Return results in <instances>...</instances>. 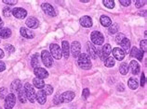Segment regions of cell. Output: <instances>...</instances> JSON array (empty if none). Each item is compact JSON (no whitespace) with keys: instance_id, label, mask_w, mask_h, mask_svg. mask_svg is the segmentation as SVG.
Returning <instances> with one entry per match:
<instances>
[{"instance_id":"cell-1","label":"cell","mask_w":147,"mask_h":109,"mask_svg":"<svg viewBox=\"0 0 147 109\" xmlns=\"http://www.w3.org/2000/svg\"><path fill=\"white\" fill-rule=\"evenodd\" d=\"M78 65L81 68L86 69V70L91 68L92 64L90 61V57L87 54H80L78 56Z\"/></svg>"},{"instance_id":"cell-2","label":"cell","mask_w":147,"mask_h":109,"mask_svg":"<svg viewBox=\"0 0 147 109\" xmlns=\"http://www.w3.org/2000/svg\"><path fill=\"white\" fill-rule=\"evenodd\" d=\"M24 92L26 95V99L31 103H34L36 101V92H34V87L31 85V83H25L24 85Z\"/></svg>"},{"instance_id":"cell-3","label":"cell","mask_w":147,"mask_h":109,"mask_svg":"<svg viewBox=\"0 0 147 109\" xmlns=\"http://www.w3.org/2000/svg\"><path fill=\"white\" fill-rule=\"evenodd\" d=\"M49 48H50V54H51V56H53V58L58 60L61 59V56H63V53H61V49L60 47V45L57 44H52L50 45Z\"/></svg>"},{"instance_id":"cell-4","label":"cell","mask_w":147,"mask_h":109,"mask_svg":"<svg viewBox=\"0 0 147 109\" xmlns=\"http://www.w3.org/2000/svg\"><path fill=\"white\" fill-rule=\"evenodd\" d=\"M41 59L43 61V64L47 68H50L52 66L53 63V58L51 56V54L47 50H43L41 53Z\"/></svg>"},{"instance_id":"cell-5","label":"cell","mask_w":147,"mask_h":109,"mask_svg":"<svg viewBox=\"0 0 147 109\" xmlns=\"http://www.w3.org/2000/svg\"><path fill=\"white\" fill-rule=\"evenodd\" d=\"M90 39H91V42L96 45H102L104 42L103 35L100 32H97V31L92 32V33L90 34Z\"/></svg>"},{"instance_id":"cell-6","label":"cell","mask_w":147,"mask_h":109,"mask_svg":"<svg viewBox=\"0 0 147 109\" xmlns=\"http://www.w3.org/2000/svg\"><path fill=\"white\" fill-rule=\"evenodd\" d=\"M112 53V47L109 44H105L102 46V50H99L97 49V54H98V56H100L102 59H105L108 56H110V54Z\"/></svg>"},{"instance_id":"cell-7","label":"cell","mask_w":147,"mask_h":109,"mask_svg":"<svg viewBox=\"0 0 147 109\" xmlns=\"http://www.w3.org/2000/svg\"><path fill=\"white\" fill-rule=\"evenodd\" d=\"M16 104V96H15L14 93H9L5 98V104H4V107L5 109H12Z\"/></svg>"},{"instance_id":"cell-8","label":"cell","mask_w":147,"mask_h":109,"mask_svg":"<svg viewBox=\"0 0 147 109\" xmlns=\"http://www.w3.org/2000/svg\"><path fill=\"white\" fill-rule=\"evenodd\" d=\"M76 93L72 91L65 92L63 93H61V95H59V100L60 103H70L71 101L75 98Z\"/></svg>"},{"instance_id":"cell-9","label":"cell","mask_w":147,"mask_h":109,"mask_svg":"<svg viewBox=\"0 0 147 109\" xmlns=\"http://www.w3.org/2000/svg\"><path fill=\"white\" fill-rule=\"evenodd\" d=\"M70 52L75 58H77L79 56V54H81V45L79 42L74 41L72 43V45H70Z\"/></svg>"},{"instance_id":"cell-10","label":"cell","mask_w":147,"mask_h":109,"mask_svg":"<svg viewBox=\"0 0 147 109\" xmlns=\"http://www.w3.org/2000/svg\"><path fill=\"white\" fill-rule=\"evenodd\" d=\"M41 7H42V9H43L44 12L46 14H48L49 16H50V17H56L57 16V12H56L55 9H54V7L50 5V4L43 3L41 5Z\"/></svg>"},{"instance_id":"cell-11","label":"cell","mask_w":147,"mask_h":109,"mask_svg":"<svg viewBox=\"0 0 147 109\" xmlns=\"http://www.w3.org/2000/svg\"><path fill=\"white\" fill-rule=\"evenodd\" d=\"M87 51H88V56L92 59H97L98 54H97V48L95 47L93 44H91L90 42L87 43Z\"/></svg>"},{"instance_id":"cell-12","label":"cell","mask_w":147,"mask_h":109,"mask_svg":"<svg viewBox=\"0 0 147 109\" xmlns=\"http://www.w3.org/2000/svg\"><path fill=\"white\" fill-rule=\"evenodd\" d=\"M12 15L16 19H22L26 18L27 11L24 9H22V7H15V9H12Z\"/></svg>"},{"instance_id":"cell-13","label":"cell","mask_w":147,"mask_h":109,"mask_svg":"<svg viewBox=\"0 0 147 109\" xmlns=\"http://www.w3.org/2000/svg\"><path fill=\"white\" fill-rule=\"evenodd\" d=\"M34 73L36 76V78L40 80L46 79V78L49 77V72L43 68H36L34 69Z\"/></svg>"},{"instance_id":"cell-14","label":"cell","mask_w":147,"mask_h":109,"mask_svg":"<svg viewBox=\"0 0 147 109\" xmlns=\"http://www.w3.org/2000/svg\"><path fill=\"white\" fill-rule=\"evenodd\" d=\"M112 53H113V56H114V58L115 59H117L118 61H121L124 59V57H125L126 54L124 53V51L119 47H115L112 50Z\"/></svg>"},{"instance_id":"cell-15","label":"cell","mask_w":147,"mask_h":109,"mask_svg":"<svg viewBox=\"0 0 147 109\" xmlns=\"http://www.w3.org/2000/svg\"><path fill=\"white\" fill-rule=\"evenodd\" d=\"M79 23L81 26L85 27V28H90L93 24V22H92V19L90 17V16H83L81 17L80 19H79Z\"/></svg>"},{"instance_id":"cell-16","label":"cell","mask_w":147,"mask_h":109,"mask_svg":"<svg viewBox=\"0 0 147 109\" xmlns=\"http://www.w3.org/2000/svg\"><path fill=\"white\" fill-rule=\"evenodd\" d=\"M25 24L27 25V27H29L31 29H36L39 26V21L38 19L34 17H29L28 19H26Z\"/></svg>"},{"instance_id":"cell-17","label":"cell","mask_w":147,"mask_h":109,"mask_svg":"<svg viewBox=\"0 0 147 109\" xmlns=\"http://www.w3.org/2000/svg\"><path fill=\"white\" fill-rule=\"evenodd\" d=\"M61 53L66 59H68V57L70 56V45L67 41H63L61 43Z\"/></svg>"},{"instance_id":"cell-18","label":"cell","mask_w":147,"mask_h":109,"mask_svg":"<svg viewBox=\"0 0 147 109\" xmlns=\"http://www.w3.org/2000/svg\"><path fill=\"white\" fill-rule=\"evenodd\" d=\"M36 100L40 104H46V101H47V94H46L45 92L42 90V89L38 91V92L36 94Z\"/></svg>"},{"instance_id":"cell-19","label":"cell","mask_w":147,"mask_h":109,"mask_svg":"<svg viewBox=\"0 0 147 109\" xmlns=\"http://www.w3.org/2000/svg\"><path fill=\"white\" fill-rule=\"evenodd\" d=\"M130 56H133V57H136L139 61H142V57H144V52L142 50H139L137 47H132L130 51Z\"/></svg>"},{"instance_id":"cell-20","label":"cell","mask_w":147,"mask_h":109,"mask_svg":"<svg viewBox=\"0 0 147 109\" xmlns=\"http://www.w3.org/2000/svg\"><path fill=\"white\" fill-rule=\"evenodd\" d=\"M129 68H130L131 73H132L133 75H138L139 72H140V65H139L138 62L135 60L130 61Z\"/></svg>"},{"instance_id":"cell-21","label":"cell","mask_w":147,"mask_h":109,"mask_svg":"<svg viewBox=\"0 0 147 109\" xmlns=\"http://www.w3.org/2000/svg\"><path fill=\"white\" fill-rule=\"evenodd\" d=\"M21 88H22V81L20 80H15L12 81V83L10 85V90L12 92V93L14 92H17Z\"/></svg>"},{"instance_id":"cell-22","label":"cell","mask_w":147,"mask_h":109,"mask_svg":"<svg viewBox=\"0 0 147 109\" xmlns=\"http://www.w3.org/2000/svg\"><path fill=\"white\" fill-rule=\"evenodd\" d=\"M20 33L22 37L26 38V39H32L34 36V34L31 32L30 30L24 28V27H22V28L20 29Z\"/></svg>"},{"instance_id":"cell-23","label":"cell","mask_w":147,"mask_h":109,"mask_svg":"<svg viewBox=\"0 0 147 109\" xmlns=\"http://www.w3.org/2000/svg\"><path fill=\"white\" fill-rule=\"evenodd\" d=\"M121 46H122V50L125 54H129V50H130V41L127 38H125L124 40L121 42Z\"/></svg>"},{"instance_id":"cell-24","label":"cell","mask_w":147,"mask_h":109,"mask_svg":"<svg viewBox=\"0 0 147 109\" xmlns=\"http://www.w3.org/2000/svg\"><path fill=\"white\" fill-rule=\"evenodd\" d=\"M31 65L34 68H39L40 65V60H39V54H34L32 57H31Z\"/></svg>"},{"instance_id":"cell-25","label":"cell","mask_w":147,"mask_h":109,"mask_svg":"<svg viewBox=\"0 0 147 109\" xmlns=\"http://www.w3.org/2000/svg\"><path fill=\"white\" fill-rule=\"evenodd\" d=\"M127 85H129V87L131 89V90H136V89L139 87V81L136 78H130L127 81Z\"/></svg>"},{"instance_id":"cell-26","label":"cell","mask_w":147,"mask_h":109,"mask_svg":"<svg viewBox=\"0 0 147 109\" xmlns=\"http://www.w3.org/2000/svg\"><path fill=\"white\" fill-rule=\"evenodd\" d=\"M100 24H102L103 27H110L112 24L111 19L108 16H105V15H102V16L100 17Z\"/></svg>"},{"instance_id":"cell-27","label":"cell","mask_w":147,"mask_h":109,"mask_svg":"<svg viewBox=\"0 0 147 109\" xmlns=\"http://www.w3.org/2000/svg\"><path fill=\"white\" fill-rule=\"evenodd\" d=\"M11 30L9 28H2L0 29V37L4 38V39H7L11 36Z\"/></svg>"},{"instance_id":"cell-28","label":"cell","mask_w":147,"mask_h":109,"mask_svg":"<svg viewBox=\"0 0 147 109\" xmlns=\"http://www.w3.org/2000/svg\"><path fill=\"white\" fill-rule=\"evenodd\" d=\"M17 94H18V98H19V100H20V102L24 104L27 99H26V95H25V92H24V87L21 88L20 90L17 92Z\"/></svg>"},{"instance_id":"cell-29","label":"cell","mask_w":147,"mask_h":109,"mask_svg":"<svg viewBox=\"0 0 147 109\" xmlns=\"http://www.w3.org/2000/svg\"><path fill=\"white\" fill-rule=\"evenodd\" d=\"M33 84H34V87H36L37 89H40V90L42 88H44V86H45L44 80L38 79V78H34V79L33 80Z\"/></svg>"},{"instance_id":"cell-30","label":"cell","mask_w":147,"mask_h":109,"mask_svg":"<svg viewBox=\"0 0 147 109\" xmlns=\"http://www.w3.org/2000/svg\"><path fill=\"white\" fill-rule=\"evenodd\" d=\"M115 64V59L113 56H108L107 58L104 59V65L107 68H113Z\"/></svg>"},{"instance_id":"cell-31","label":"cell","mask_w":147,"mask_h":109,"mask_svg":"<svg viewBox=\"0 0 147 109\" xmlns=\"http://www.w3.org/2000/svg\"><path fill=\"white\" fill-rule=\"evenodd\" d=\"M129 65L125 63V62H123V63H121L120 66H119V71H120L122 75H127V72H129Z\"/></svg>"},{"instance_id":"cell-32","label":"cell","mask_w":147,"mask_h":109,"mask_svg":"<svg viewBox=\"0 0 147 109\" xmlns=\"http://www.w3.org/2000/svg\"><path fill=\"white\" fill-rule=\"evenodd\" d=\"M118 30H119V26H118L117 23H112L111 26L109 27V33L111 34L117 33L118 32Z\"/></svg>"},{"instance_id":"cell-33","label":"cell","mask_w":147,"mask_h":109,"mask_svg":"<svg viewBox=\"0 0 147 109\" xmlns=\"http://www.w3.org/2000/svg\"><path fill=\"white\" fill-rule=\"evenodd\" d=\"M102 3H103V5L107 7V9H114V7H115V1H114V0H103Z\"/></svg>"},{"instance_id":"cell-34","label":"cell","mask_w":147,"mask_h":109,"mask_svg":"<svg viewBox=\"0 0 147 109\" xmlns=\"http://www.w3.org/2000/svg\"><path fill=\"white\" fill-rule=\"evenodd\" d=\"M11 14H12V9H11L9 7H4V9H3V15H4V17L9 18V17L11 16Z\"/></svg>"},{"instance_id":"cell-35","label":"cell","mask_w":147,"mask_h":109,"mask_svg":"<svg viewBox=\"0 0 147 109\" xmlns=\"http://www.w3.org/2000/svg\"><path fill=\"white\" fill-rule=\"evenodd\" d=\"M7 94H9V91H7V88H0V99H5Z\"/></svg>"},{"instance_id":"cell-36","label":"cell","mask_w":147,"mask_h":109,"mask_svg":"<svg viewBox=\"0 0 147 109\" xmlns=\"http://www.w3.org/2000/svg\"><path fill=\"white\" fill-rule=\"evenodd\" d=\"M45 93L47 95H50V94H52V92H53V87L51 86V85H45L44 86V90Z\"/></svg>"},{"instance_id":"cell-37","label":"cell","mask_w":147,"mask_h":109,"mask_svg":"<svg viewBox=\"0 0 147 109\" xmlns=\"http://www.w3.org/2000/svg\"><path fill=\"white\" fill-rule=\"evenodd\" d=\"M126 38V36L124 35L123 33H117V37H115V42L117 43V44H121V42L124 40V39Z\"/></svg>"},{"instance_id":"cell-38","label":"cell","mask_w":147,"mask_h":109,"mask_svg":"<svg viewBox=\"0 0 147 109\" xmlns=\"http://www.w3.org/2000/svg\"><path fill=\"white\" fill-rule=\"evenodd\" d=\"M140 45H141V50L142 52H146V49H147V41L145 40H142V41H141V44H140Z\"/></svg>"},{"instance_id":"cell-39","label":"cell","mask_w":147,"mask_h":109,"mask_svg":"<svg viewBox=\"0 0 147 109\" xmlns=\"http://www.w3.org/2000/svg\"><path fill=\"white\" fill-rule=\"evenodd\" d=\"M5 49L9 53H13L15 51V47H14L12 45H5Z\"/></svg>"},{"instance_id":"cell-40","label":"cell","mask_w":147,"mask_h":109,"mask_svg":"<svg viewBox=\"0 0 147 109\" xmlns=\"http://www.w3.org/2000/svg\"><path fill=\"white\" fill-rule=\"evenodd\" d=\"M145 2L146 1H142V0H137V1H135V7H137V9H140L142 6L145 5Z\"/></svg>"},{"instance_id":"cell-41","label":"cell","mask_w":147,"mask_h":109,"mask_svg":"<svg viewBox=\"0 0 147 109\" xmlns=\"http://www.w3.org/2000/svg\"><path fill=\"white\" fill-rule=\"evenodd\" d=\"M88 95H90V90L88 89H84L83 90V92H82V97H83V99L84 100H86V99H88Z\"/></svg>"},{"instance_id":"cell-42","label":"cell","mask_w":147,"mask_h":109,"mask_svg":"<svg viewBox=\"0 0 147 109\" xmlns=\"http://www.w3.org/2000/svg\"><path fill=\"white\" fill-rule=\"evenodd\" d=\"M2 2L7 5H16L18 1L17 0H2Z\"/></svg>"},{"instance_id":"cell-43","label":"cell","mask_w":147,"mask_h":109,"mask_svg":"<svg viewBox=\"0 0 147 109\" xmlns=\"http://www.w3.org/2000/svg\"><path fill=\"white\" fill-rule=\"evenodd\" d=\"M119 2H120V4L124 7H127V6H129L131 4L130 0H119Z\"/></svg>"},{"instance_id":"cell-44","label":"cell","mask_w":147,"mask_h":109,"mask_svg":"<svg viewBox=\"0 0 147 109\" xmlns=\"http://www.w3.org/2000/svg\"><path fill=\"white\" fill-rule=\"evenodd\" d=\"M5 69H6V65H5V63H4L3 61L0 60V72L4 71Z\"/></svg>"},{"instance_id":"cell-45","label":"cell","mask_w":147,"mask_h":109,"mask_svg":"<svg viewBox=\"0 0 147 109\" xmlns=\"http://www.w3.org/2000/svg\"><path fill=\"white\" fill-rule=\"evenodd\" d=\"M144 85H145V76H144V74L142 73V78H141V86L144 87Z\"/></svg>"},{"instance_id":"cell-46","label":"cell","mask_w":147,"mask_h":109,"mask_svg":"<svg viewBox=\"0 0 147 109\" xmlns=\"http://www.w3.org/2000/svg\"><path fill=\"white\" fill-rule=\"evenodd\" d=\"M53 103L56 104V106H59V104H61L60 103V100H59V95H56L55 98L53 99Z\"/></svg>"},{"instance_id":"cell-47","label":"cell","mask_w":147,"mask_h":109,"mask_svg":"<svg viewBox=\"0 0 147 109\" xmlns=\"http://www.w3.org/2000/svg\"><path fill=\"white\" fill-rule=\"evenodd\" d=\"M117 90L118 91H120V92H124V90H125V89H124V86H123V84H118V86H117Z\"/></svg>"},{"instance_id":"cell-48","label":"cell","mask_w":147,"mask_h":109,"mask_svg":"<svg viewBox=\"0 0 147 109\" xmlns=\"http://www.w3.org/2000/svg\"><path fill=\"white\" fill-rule=\"evenodd\" d=\"M4 56H5V54H4V51H3L1 48H0V58H3Z\"/></svg>"},{"instance_id":"cell-49","label":"cell","mask_w":147,"mask_h":109,"mask_svg":"<svg viewBox=\"0 0 147 109\" xmlns=\"http://www.w3.org/2000/svg\"><path fill=\"white\" fill-rule=\"evenodd\" d=\"M3 25H4V22H3L2 19H1V17H0V29L3 28Z\"/></svg>"},{"instance_id":"cell-50","label":"cell","mask_w":147,"mask_h":109,"mask_svg":"<svg viewBox=\"0 0 147 109\" xmlns=\"http://www.w3.org/2000/svg\"><path fill=\"white\" fill-rule=\"evenodd\" d=\"M80 2H84V3H87V2H90L88 0H81Z\"/></svg>"},{"instance_id":"cell-51","label":"cell","mask_w":147,"mask_h":109,"mask_svg":"<svg viewBox=\"0 0 147 109\" xmlns=\"http://www.w3.org/2000/svg\"><path fill=\"white\" fill-rule=\"evenodd\" d=\"M0 109H2V107H1V106H0Z\"/></svg>"}]
</instances>
